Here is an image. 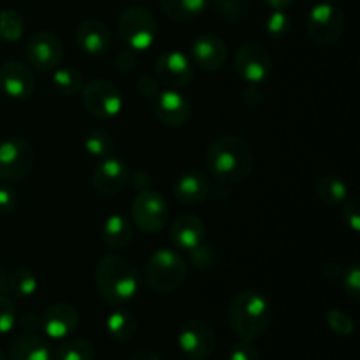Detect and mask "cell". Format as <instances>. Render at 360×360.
Wrapping results in <instances>:
<instances>
[{
	"label": "cell",
	"mask_w": 360,
	"mask_h": 360,
	"mask_svg": "<svg viewBox=\"0 0 360 360\" xmlns=\"http://www.w3.org/2000/svg\"><path fill=\"white\" fill-rule=\"evenodd\" d=\"M169 220V204L155 190H141L132 202V224L144 234H157Z\"/></svg>",
	"instance_id": "obj_8"
},
{
	"label": "cell",
	"mask_w": 360,
	"mask_h": 360,
	"mask_svg": "<svg viewBox=\"0 0 360 360\" xmlns=\"http://www.w3.org/2000/svg\"><path fill=\"white\" fill-rule=\"evenodd\" d=\"M0 360H7V359H6V355H4L2 352H0Z\"/></svg>",
	"instance_id": "obj_48"
},
{
	"label": "cell",
	"mask_w": 360,
	"mask_h": 360,
	"mask_svg": "<svg viewBox=\"0 0 360 360\" xmlns=\"http://www.w3.org/2000/svg\"><path fill=\"white\" fill-rule=\"evenodd\" d=\"M188 264L172 248H158L148 259L144 278L158 294H171L183 285Z\"/></svg>",
	"instance_id": "obj_4"
},
{
	"label": "cell",
	"mask_w": 360,
	"mask_h": 360,
	"mask_svg": "<svg viewBox=\"0 0 360 360\" xmlns=\"http://www.w3.org/2000/svg\"><path fill=\"white\" fill-rule=\"evenodd\" d=\"M105 330L118 343H129L137 336L139 323L132 313L125 311V309H115L105 319Z\"/></svg>",
	"instance_id": "obj_24"
},
{
	"label": "cell",
	"mask_w": 360,
	"mask_h": 360,
	"mask_svg": "<svg viewBox=\"0 0 360 360\" xmlns=\"http://www.w3.org/2000/svg\"><path fill=\"white\" fill-rule=\"evenodd\" d=\"M136 86H137V91H139L144 98H155L158 94H160V83H158V79L157 77L148 76V74H144V76L139 77Z\"/></svg>",
	"instance_id": "obj_40"
},
{
	"label": "cell",
	"mask_w": 360,
	"mask_h": 360,
	"mask_svg": "<svg viewBox=\"0 0 360 360\" xmlns=\"http://www.w3.org/2000/svg\"><path fill=\"white\" fill-rule=\"evenodd\" d=\"M232 333L245 341H255L267 333L273 320L269 299L257 290H241L232 297L227 309Z\"/></svg>",
	"instance_id": "obj_3"
},
{
	"label": "cell",
	"mask_w": 360,
	"mask_h": 360,
	"mask_svg": "<svg viewBox=\"0 0 360 360\" xmlns=\"http://www.w3.org/2000/svg\"><path fill=\"white\" fill-rule=\"evenodd\" d=\"M178 347L190 360H204L211 357L217 348V334L210 322L192 319L179 329Z\"/></svg>",
	"instance_id": "obj_11"
},
{
	"label": "cell",
	"mask_w": 360,
	"mask_h": 360,
	"mask_svg": "<svg viewBox=\"0 0 360 360\" xmlns=\"http://www.w3.org/2000/svg\"><path fill=\"white\" fill-rule=\"evenodd\" d=\"M81 98L86 111L98 120L115 118L123 109L122 94L105 79L88 81L81 90Z\"/></svg>",
	"instance_id": "obj_9"
},
{
	"label": "cell",
	"mask_w": 360,
	"mask_h": 360,
	"mask_svg": "<svg viewBox=\"0 0 360 360\" xmlns=\"http://www.w3.org/2000/svg\"><path fill=\"white\" fill-rule=\"evenodd\" d=\"M134 236L132 221L123 214H111L102 225V241L111 250H125Z\"/></svg>",
	"instance_id": "obj_23"
},
{
	"label": "cell",
	"mask_w": 360,
	"mask_h": 360,
	"mask_svg": "<svg viewBox=\"0 0 360 360\" xmlns=\"http://www.w3.org/2000/svg\"><path fill=\"white\" fill-rule=\"evenodd\" d=\"M137 63V56H136V51L134 49H127V51H123L122 55H118V58H116V67H118L120 70H130L132 67H136Z\"/></svg>",
	"instance_id": "obj_43"
},
{
	"label": "cell",
	"mask_w": 360,
	"mask_h": 360,
	"mask_svg": "<svg viewBox=\"0 0 360 360\" xmlns=\"http://www.w3.org/2000/svg\"><path fill=\"white\" fill-rule=\"evenodd\" d=\"M169 236L174 248L190 253L206 241V225L195 214H181L174 220Z\"/></svg>",
	"instance_id": "obj_20"
},
{
	"label": "cell",
	"mask_w": 360,
	"mask_h": 360,
	"mask_svg": "<svg viewBox=\"0 0 360 360\" xmlns=\"http://www.w3.org/2000/svg\"><path fill=\"white\" fill-rule=\"evenodd\" d=\"M190 53L195 65L206 70L221 69L227 60V46L214 34H202L193 39Z\"/></svg>",
	"instance_id": "obj_19"
},
{
	"label": "cell",
	"mask_w": 360,
	"mask_h": 360,
	"mask_svg": "<svg viewBox=\"0 0 360 360\" xmlns=\"http://www.w3.org/2000/svg\"><path fill=\"white\" fill-rule=\"evenodd\" d=\"M18 197L11 186L0 185V213H11L16 207Z\"/></svg>",
	"instance_id": "obj_42"
},
{
	"label": "cell",
	"mask_w": 360,
	"mask_h": 360,
	"mask_svg": "<svg viewBox=\"0 0 360 360\" xmlns=\"http://www.w3.org/2000/svg\"><path fill=\"white\" fill-rule=\"evenodd\" d=\"M160 7L169 20L186 23L206 11L207 0H160Z\"/></svg>",
	"instance_id": "obj_25"
},
{
	"label": "cell",
	"mask_w": 360,
	"mask_h": 360,
	"mask_svg": "<svg viewBox=\"0 0 360 360\" xmlns=\"http://www.w3.org/2000/svg\"><path fill=\"white\" fill-rule=\"evenodd\" d=\"M341 285H343V290L352 301L359 302L360 299V269H359V264H350L348 267H345L341 271Z\"/></svg>",
	"instance_id": "obj_35"
},
{
	"label": "cell",
	"mask_w": 360,
	"mask_h": 360,
	"mask_svg": "<svg viewBox=\"0 0 360 360\" xmlns=\"http://www.w3.org/2000/svg\"><path fill=\"white\" fill-rule=\"evenodd\" d=\"M39 281L32 271L25 269V267H18V269L9 271L7 276V294L18 295V297H30L37 292Z\"/></svg>",
	"instance_id": "obj_28"
},
{
	"label": "cell",
	"mask_w": 360,
	"mask_h": 360,
	"mask_svg": "<svg viewBox=\"0 0 360 360\" xmlns=\"http://www.w3.org/2000/svg\"><path fill=\"white\" fill-rule=\"evenodd\" d=\"M316 195L326 206L336 207L341 206L348 199V185L340 176L327 174L316 183Z\"/></svg>",
	"instance_id": "obj_26"
},
{
	"label": "cell",
	"mask_w": 360,
	"mask_h": 360,
	"mask_svg": "<svg viewBox=\"0 0 360 360\" xmlns=\"http://www.w3.org/2000/svg\"><path fill=\"white\" fill-rule=\"evenodd\" d=\"M7 276H9V271H0V295L7 294Z\"/></svg>",
	"instance_id": "obj_47"
},
{
	"label": "cell",
	"mask_w": 360,
	"mask_h": 360,
	"mask_svg": "<svg viewBox=\"0 0 360 360\" xmlns=\"http://www.w3.org/2000/svg\"><path fill=\"white\" fill-rule=\"evenodd\" d=\"M206 165L220 183H241L252 174L255 157L245 139L224 136L214 139L207 148Z\"/></svg>",
	"instance_id": "obj_1"
},
{
	"label": "cell",
	"mask_w": 360,
	"mask_h": 360,
	"mask_svg": "<svg viewBox=\"0 0 360 360\" xmlns=\"http://www.w3.org/2000/svg\"><path fill=\"white\" fill-rule=\"evenodd\" d=\"M16 306L7 295H0V336L9 334L16 327Z\"/></svg>",
	"instance_id": "obj_36"
},
{
	"label": "cell",
	"mask_w": 360,
	"mask_h": 360,
	"mask_svg": "<svg viewBox=\"0 0 360 360\" xmlns=\"http://www.w3.org/2000/svg\"><path fill=\"white\" fill-rule=\"evenodd\" d=\"M42 333L49 338V340L62 341L69 338L70 334L76 333L79 327V313L74 306L67 304V302H56L46 308L42 313Z\"/></svg>",
	"instance_id": "obj_17"
},
{
	"label": "cell",
	"mask_w": 360,
	"mask_h": 360,
	"mask_svg": "<svg viewBox=\"0 0 360 360\" xmlns=\"http://www.w3.org/2000/svg\"><path fill=\"white\" fill-rule=\"evenodd\" d=\"M0 90L11 98L25 101L35 91V76L30 65L18 60L0 65Z\"/></svg>",
	"instance_id": "obj_15"
},
{
	"label": "cell",
	"mask_w": 360,
	"mask_h": 360,
	"mask_svg": "<svg viewBox=\"0 0 360 360\" xmlns=\"http://www.w3.org/2000/svg\"><path fill=\"white\" fill-rule=\"evenodd\" d=\"M150 183H151V178L146 171H137L136 174H134V185H136L139 190H146L148 186H150Z\"/></svg>",
	"instance_id": "obj_44"
},
{
	"label": "cell",
	"mask_w": 360,
	"mask_h": 360,
	"mask_svg": "<svg viewBox=\"0 0 360 360\" xmlns=\"http://www.w3.org/2000/svg\"><path fill=\"white\" fill-rule=\"evenodd\" d=\"M95 283L108 304L123 306L139 292V273L125 257L108 253L95 266Z\"/></svg>",
	"instance_id": "obj_2"
},
{
	"label": "cell",
	"mask_w": 360,
	"mask_h": 360,
	"mask_svg": "<svg viewBox=\"0 0 360 360\" xmlns=\"http://www.w3.org/2000/svg\"><path fill=\"white\" fill-rule=\"evenodd\" d=\"M207 6L227 20H239L248 14L250 0H207Z\"/></svg>",
	"instance_id": "obj_32"
},
{
	"label": "cell",
	"mask_w": 360,
	"mask_h": 360,
	"mask_svg": "<svg viewBox=\"0 0 360 360\" xmlns=\"http://www.w3.org/2000/svg\"><path fill=\"white\" fill-rule=\"evenodd\" d=\"M25 21L18 11L2 9L0 11V37L7 42H16L23 37Z\"/></svg>",
	"instance_id": "obj_30"
},
{
	"label": "cell",
	"mask_w": 360,
	"mask_h": 360,
	"mask_svg": "<svg viewBox=\"0 0 360 360\" xmlns=\"http://www.w3.org/2000/svg\"><path fill=\"white\" fill-rule=\"evenodd\" d=\"M234 69L246 83H266L273 74V58L259 42H245L234 55Z\"/></svg>",
	"instance_id": "obj_10"
},
{
	"label": "cell",
	"mask_w": 360,
	"mask_h": 360,
	"mask_svg": "<svg viewBox=\"0 0 360 360\" xmlns=\"http://www.w3.org/2000/svg\"><path fill=\"white\" fill-rule=\"evenodd\" d=\"M35 151L23 137H9L0 143V179L9 183L21 181L30 174Z\"/></svg>",
	"instance_id": "obj_7"
},
{
	"label": "cell",
	"mask_w": 360,
	"mask_h": 360,
	"mask_svg": "<svg viewBox=\"0 0 360 360\" xmlns=\"http://www.w3.org/2000/svg\"><path fill=\"white\" fill-rule=\"evenodd\" d=\"M341 213H343L345 224H347L354 232H359L360 231V213H359L357 197H348V199L341 204Z\"/></svg>",
	"instance_id": "obj_37"
},
{
	"label": "cell",
	"mask_w": 360,
	"mask_h": 360,
	"mask_svg": "<svg viewBox=\"0 0 360 360\" xmlns=\"http://www.w3.org/2000/svg\"><path fill=\"white\" fill-rule=\"evenodd\" d=\"M63 58V44L56 34L49 30L37 32L27 42V60L32 69L51 72Z\"/></svg>",
	"instance_id": "obj_12"
},
{
	"label": "cell",
	"mask_w": 360,
	"mask_h": 360,
	"mask_svg": "<svg viewBox=\"0 0 360 360\" xmlns=\"http://www.w3.org/2000/svg\"><path fill=\"white\" fill-rule=\"evenodd\" d=\"M290 27H292V20L285 11L273 9V13H271L266 20L267 34L274 39L285 37V35L290 32Z\"/></svg>",
	"instance_id": "obj_34"
},
{
	"label": "cell",
	"mask_w": 360,
	"mask_h": 360,
	"mask_svg": "<svg viewBox=\"0 0 360 360\" xmlns=\"http://www.w3.org/2000/svg\"><path fill=\"white\" fill-rule=\"evenodd\" d=\"M76 42L86 55L101 56L111 49L112 35L104 21L90 18L77 25Z\"/></svg>",
	"instance_id": "obj_18"
},
{
	"label": "cell",
	"mask_w": 360,
	"mask_h": 360,
	"mask_svg": "<svg viewBox=\"0 0 360 360\" xmlns=\"http://www.w3.org/2000/svg\"><path fill=\"white\" fill-rule=\"evenodd\" d=\"M229 360H260V352L253 345V341L241 340L232 347L231 354H229Z\"/></svg>",
	"instance_id": "obj_38"
},
{
	"label": "cell",
	"mask_w": 360,
	"mask_h": 360,
	"mask_svg": "<svg viewBox=\"0 0 360 360\" xmlns=\"http://www.w3.org/2000/svg\"><path fill=\"white\" fill-rule=\"evenodd\" d=\"M153 112L164 125L181 127L192 116V102L178 90L167 88L153 98Z\"/></svg>",
	"instance_id": "obj_16"
},
{
	"label": "cell",
	"mask_w": 360,
	"mask_h": 360,
	"mask_svg": "<svg viewBox=\"0 0 360 360\" xmlns=\"http://www.w3.org/2000/svg\"><path fill=\"white\" fill-rule=\"evenodd\" d=\"M130 172L125 162L118 157H104L91 171V185L102 195H116L127 188Z\"/></svg>",
	"instance_id": "obj_14"
},
{
	"label": "cell",
	"mask_w": 360,
	"mask_h": 360,
	"mask_svg": "<svg viewBox=\"0 0 360 360\" xmlns=\"http://www.w3.org/2000/svg\"><path fill=\"white\" fill-rule=\"evenodd\" d=\"M326 322L327 326H329V329L341 338L352 336L355 330V323L354 320H352V316L347 315L345 311H341V309H329V311L326 313Z\"/></svg>",
	"instance_id": "obj_33"
},
{
	"label": "cell",
	"mask_w": 360,
	"mask_h": 360,
	"mask_svg": "<svg viewBox=\"0 0 360 360\" xmlns=\"http://www.w3.org/2000/svg\"><path fill=\"white\" fill-rule=\"evenodd\" d=\"M16 323L20 326L21 333L23 334H39L42 330V320L32 311L23 313V315L16 320Z\"/></svg>",
	"instance_id": "obj_41"
},
{
	"label": "cell",
	"mask_w": 360,
	"mask_h": 360,
	"mask_svg": "<svg viewBox=\"0 0 360 360\" xmlns=\"http://www.w3.org/2000/svg\"><path fill=\"white\" fill-rule=\"evenodd\" d=\"M84 150L88 151V155L98 158V160L104 157H109L112 151V137L105 130H90L88 136L84 137Z\"/></svg>",
	"instance_id": "obj_31"
},
{
	"label": "cell",
	"mask_w": 360,
	"mask_h": 360,
	"mask_svg": "<svg viewBox=\"0 0 360 360\" xmlns=\"http://www.w3.org/2000/svg\"><path fill=\"white\" fill-rule=\"evenodd\" d=\"M271 9H278V11H285L295 2V0H264Z\"/></svg>",
	"instance_id": "obj_46"
},
{
	"label": "cell",
	"mask_w": 360,
	"mask_h": 360,
	"mask_svg": "<svg viewBox=\"0 0 360 360\" xmlns=\"http://www.w3.org/2000/svg\"><path fill=\"white\" fill-rule=\"evenodd\" d=\"M53 72V84H55L56 90L60 94L65 95H76L83 90V74L79 72L74 67L65 65V67H56Z\"/></svg>",
	"instance_id": "obj_29"
},
{
	"label": "cell",
	"mask_w": 360,
	"mask_h": 360,
	"mask_svg": "<svg viewBox=\"0 0 360 360\" xmlns=\"http://www.w3.org/2000/svg\"><path fill=\"white\" fill-rule=\"evenodd\" d=\"M118 30L125 44L136 53L151 48L157 37V21L144 7H129L118 20Z\"/></svg>",
	"instance_id": "obj_5"
},
{
	"label": "cell",
	"mask_w": 360,
	"mask_h": 360,
	"mask_svg": "<svg viewBox=\"0 0 360 360\" xmlns=\"http://www.w3.org/2000/svg\"><path fill=\"white\" fill-rule=\"evenodd\" d=\"M210 179L197 171L185 172L174 183V195L183 204H200L210 195Z\"/></svg>",
	"instance_id": "obj_21"
},
{
	"label": "cell",
	"mask_w": 360,
	"mask_h": 360,
	"mask_svg": "<svg viewBox=\"0 0 360 360\" xmlns=\"http://www.w3.org/2000/svg\"><path fill=\"white\" fill-rule=\"evenodd\" d=\"M193 76H195V70H193L192 60L181 51L162 53L155 63V77L158 83L171 90L188 86L193 81Z\"/></svg>",
	"instance_id": "obj_13"
},
{
	"label": "cell",
	"mask_w": 360,
	"mask_h": 360,
	"mask_svg": "<svg viewBox=\"0 0 360 360\" xmlns=\"http://www.w3.org/2000/svg\"><path fill=\"white\" fill-rule=\"evenodd\" d=\"M345 27L347 20L343 11L333 2H320L313 6L306 20V32L309 39L322 46H329L341 39Z\"/></svg>",
	"instance_id": "obj_6"
},
{
	"label": "cell",
	"mask_w": 360,
	"mask_h": 360,
	"mask_svg": "<svg viewBox=\"0 0 360 360\" xmlns=\"http://www.w3.org/2000/svg\"><path fill=\"white\" fill-rule=\"evenodd\" d=\"M127 360H160L155 352H150V350H137L134 352L132 355H130Z\"/></svg>",
	"instance_id": "obj_45"
},
{
	"label": "cell",
	"mask_w": 360,
	"mask_h": 360,
	"mask_svg": "<svg viewBox=\"0 0 360 360\" xmlns=\"http://www.w3.org/2000/svg\"><path fill=\"white\" fill-rule=\"evenodd\" d=\"M55 360H95V347L83 338H65L56 347Z\"/></svg>",
	"instance_id": "obj_27"
},
{
	"label": "cell",
	"mask_w": 360,
	"mask_h": 360,
	"mask_svg": "<svg viewBox=\"0 0 360 360\" xmlns=\"http://www.w3.org/2000/svg\"><path fill=\"white\" fill-rule=\"evenodd\" d=\"M190 255H192L193 266L199 267V269H210V267H213L214 253L213 250L206 245V241H204L200 246H197L195 250H192Z\"/></svg>",
	"instance_id": "obj_39"
},
{
	"label": "cell",
	"mask_w": 360,
	"mask_h": 360,
	"mask_svg": "<svg viewBox=\"0 0 360 360\" xmlns=\"http://www.w3.org/2000/svg\"><path fill=\"white\" fill-rule=\"evenodd\" d=\"M51 348L39 334L14 338L9 347V360H51Z\"/></svg>",
	"instance_id": "obj_22"
}]
</instances>
